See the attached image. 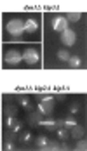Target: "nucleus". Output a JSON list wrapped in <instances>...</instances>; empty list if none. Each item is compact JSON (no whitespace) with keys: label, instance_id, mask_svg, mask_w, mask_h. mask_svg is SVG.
Wrapping results in <instances>:
<instances>
[{"label":"nucleus","instance_id":"10","mask_svg":"<svg viewBox=\"0 0 87 151\" xmlns=\"http://www.w3.org/2000/svg\"><path fill=\"white\" fill-rule=\"evenodd\" d=\"M72 137L73 139H80V137H84V127H80V125H73L72 127Z\"/></svg>","mask_w":87,"mask_h":151},{"label":"nucleus","instance_id":"3","mask_svg":"<svg viewBox=\"0 0 87 151\" xmlns=\"http://www.w3.org/2000/svg\"><path fill=\"white\" fill-rule=\"evenodd\" d=\"M75 40H77V33L70 28H65V30L61 31V42H63V45L66 47H72L75 44Z\"/></svg>","mask_w":87,"mask_h":151},{"label":"nucleus","instance_id":"12","mask_svg":"<svg viewBox=\"0 0 87 151\" xmlns=\"http://www.w3.org/2000/svg\"><path fill=\"white\" fill-rule=\"evenodd\" d=\"M5 111H7L9 116H16L17 115V109H16V106L11 101H5Z\"/></svg>","mask_w":87,"mask_h":151},{"label":"nucleus","instance_id":"22","mask_svg":"<svg viewBox=\"0 0 87 151\" xmlns=\"http://www.w3.org/2000/svg\"><path fill=\"white\" fill-rule=\"evenodd\" d=\"M5 148H7V150H14V144H12V142H11V141H9V142H7V146H5Z\"/></svg>","mask_w":87,"mask_h":151},{"label":"nucleus","instance_id":"6","mask_svg":"<svg viewBox=\"0 0 87 151\" xmlns=\"http://www.w3.org/2000/svg\"><path fill=\"white\" fill-rule=\"evenodd\" d=\"M52 28H54V31H59V33H61L65 28H68V19H66L65 16L54 17V19H52Z\"/></svg>","mask_w":87,"mask_h":151},{"label":"nucleus","instance_id":"16","mask_svg":"<svg viewBox=\"0 0 87 151\" xmlns=\"http://www.w3.org/2000/svg\"><path fill=\"white\" fill-rule=\"evenodd\" d=\"M58 58L61 61H66V63H68V59H70V52L63 49V50H59V52H58Z\"/></svg>","mask_w":87,"mask_h":151},{"label":"nucleus","instance_id":"9","mask_svg":"<svg viewBox=\"0 0 87 151\" xmlns=\"http://www.w3.org/2000/svg\"><path fill=\"white\" fill-rule=\"evenodd\" d=\"M40 120H42V113H40V111H33V113L30 115V123H31L33 127H38Z\"/></svg>","mask_w":87,"mask_h":151},{"label":"nucleus","instance_id":"21","mask_svg":"<svg viewBox=\"0 0 87 151\" xmlns=\"http://www.w3.org/2000/svg\"><path fill=\"white\" fill-rule=\"evenodd\" d=\"M21 141H23V142H30V141H31V134H30V132L23 134V136H21Z\"/></svg>","mask_w":87,"mask_h":151},{"label":"nucleus","instance_id":"15","mask_svg":"<svg viewBox=\"0 0 87 151\" xmlns=\"http://www.w3.org/2000/svg\"><path fill=\"white\" fill-rule=\"evenodd\" d=\"M47 142H49V139H47V137H44V136L37 137V146H38V148H45V146H47Z\"/></svg>","mask_w":87,"mask_h":151},{"label":"nucleus","instance_id":"1","mask_svg":"<svg viewBox=\"0 0 87 151\" xmlns=\"http://www.w3.org/2000/svg\"><path fill=\"white\" fill-rule=\"evenodd\" d=\"M5 28H7V33H9V35L19 38V37L25 33V21H21V19H11Z\"/></svg>","mask_w":87,"mask_h":151},{"label":"nucleus","instance_id":"7","mask_svg":"<svg viewBox=\"0 0 87 151\" xmlns=\"http://www.w3.org/2000/svg\"><path fill=\"white\" fill-rule=\"evenodd\" d=\"M38 28V23L35 21V19H26L25 21V31H28V33H35Z\"/></svg>","mask_w":87,"mask_h":151},{"label":"nucleus","instance_id":"5","mask_svg":"<svg viewBox=\"0 0 87 151\" xmlns=\"http://www.w3.org/2000/svg\"><path fill=\"white\" fill-rule=\"evenodd\" d=\"M23 61H25L26 64H37V63H38V52H37L35 49H26V50L23 52Z\"/></svg>","mask_w":87,"mask_h":151},{"label":"nucleus","instance_id":"24","mask_svg":"<svg viewBox=\"0 0 87 151\" xmlns=\"http://www.w3.org/2000/svg\"><path fill=\"white\" fill-rule=\"evenodd\" d=\"M77 109H78V106L73 104V106H72V113H77Z\"/></svg>","mask_w":87,"mask_h":151},{"label":"nucleus","instance_id":"18","mask_svg":"<svg viewBox=\"0 0 87 151\" xmlns=\"http://www.w3.org/2000/svg\"><path fill=\"white\" fill-rule=\"evenodd\" d=\"M66 19H68V21H73V23H77V21L80 19V14H78V12H70V14L66 16Z\"/></svg>","mask_w":87,"mask_h":151},{"label":"nucleus","instance_id":"23","mask_svg":"<svg viewBox=\"0 0 87 151\" xmlns=\"http://www.w3.org/2000/svg\"><path fill=\"white\" fill-rule=\"evenodd\" d=\"M56 127L61 129V127H63V120H56Z\"/></svg>","mask_w":87,"mask_h":151},{"label":"nucleus","instance_id":"11","mask_svg":"<svg viewBox=\"0 0 87 151\" xmlns=\"http://www.w3.org/2000/svg\"><path fill=\"white\" fill-rule=\"evenodd\" d=\"M38 127H45V129H49V130H58L56 122H52V120H40Z\"/></svg>","mask_w":87,"mask_h":151},{"label":"nucleus","instance_id":"17","mask_svg":"<svg viewBox=\"0 0 87 151\" xmlns=\"http://www.w3.org/2000/svg\"><path fill=\"white\" fill-rule=\"evenodd\" d=\"M77 141H78V142H77V146H75V148H77V150H84L86 151L87 150V142H86V139H77Z\"/></svg>","mask_w":87,"mask_h":151},{"label":"nucleus","instance_id":"13","mask_svg":"<svg viewBox=\"0 0 87 151\" xmlns=\"http://www.w3.org/2000/svg\"><path fill=\"white\" fill-rule=\"evenodd\" d=\"M58 136L61 141H66V139H70V132H68V129H58Z\"/></svg>","mask_w":87,"mask_h":151},{"label":"nucleus","instance_id":"14","mask_svg":"<svg viewBox=\"0 0 87 151\" xmlns=\"http://www.w3.org/2000/svg\"><path fill=\"white\" fill-rule=\"evenodd\" d=\"M68 63H70V66H72V68H80V64H82V61L78 59V58H75V56H70Z\"/></svg>","mask_w":87,"mask_h":151},{"label":"nucleus","instance_id":"20","mask_svg":"<svg viewBox=\"0 0 87 151\" xmlns=\"http://www.w3.org/2000/svg\"><path fill=\"white\" fill-rule=\"evenodd\" d=\"M75 123H77L75 120H70V118H68V120H63V127H66V129L70 130V129H72V127L75 125Z\"/></svg>","mask_w":87,"mask_h":151},{"label":"nucleus","instance_id":"8","mask_svg":"<svg viewBox=\"0 0 87 151\" xmlns=\"http://www.w3.org/2000/svg\"><path fill=\"white\" fill-rule=\"evenodd\" d=\"M7 125L12 129V132H19V130H21V122L16 120L14 116H9V120H7Z\"/></svg>","mask_w":87,"mask_h":151},{"label":"nucleus","instance_id":"4","mask_svg":"<svg viewBox=\"0 0 87 151\" xmlns=\"http://www.w3.org/2000/svg\"><path fill=\"white\" fill-rule=\"evenodd\" d=\"M4 61H5V64H17V63L23 61V54L17 52V50H7Z\"/></svg>","mask_w":87,"mask_h":151},{"label":"nucleus","instance_id":"19","mask_svg":"<svg viewBox=\"0 0 87 151\" xmlns=\"http://www.w3.org/2000/svg\"><path fill=\"white\" fill-rule=\"evenodd\" d=\"M19 104L23 106L25 109H30V108H31V104H30V99H26V97H19Z\"/></svg>","mask_w":87,"mask_h":151},{"label":"nucleus","instance_id":"2","mask_svg":"<svg viewBox=\"0 0 87 151\" xmlns=\"http://www.w3.org/2000/svg\"><path fill=\"white\" fill-rule=\"evenodd\" d=\"M37 109H38L42 115H51L52 109H54L52 96H44V97H40V101H38V104H37Z\"/></svg>","mask_w":87,"mask_h":151}]
</instances>
